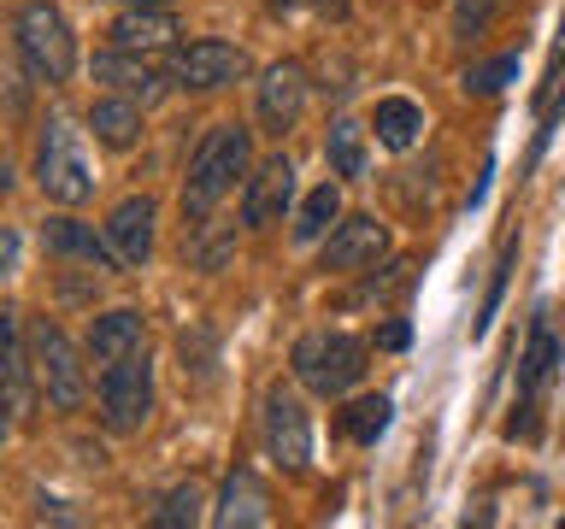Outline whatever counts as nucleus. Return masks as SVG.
<instances>
[{
	"label": "nucleus",
	"instance_id": "obj_35",
	"mask_svg": "<svg viewBox=\"0 0 565 529\" xmlns=\"http://www.w3.org/2000/svg\"><path fill=\"white\" fill-rule=\"evenodd\" d=\"M271 7H295V0H271Z\"/></svg>",
	"mask_w": 565,
	"mask_h": 529
},
{
	"label": "nucleus",
	"instance_id": "obj_15",
	"mask_svg": "<svg viewBox=\"0 0 565 529\" xmlns=\"http://www.w3.org/2000/svg\"><path fill=\"white\" fill-rule=\"evenodd\" d=\"M106 241H113V253L124 271H141V264L153 259V201L148 194H130V201L113 206V218H106Z\"/></svg>",
	"mask_w": 565,
	"mask_h": 529
},
{
	"label": "nucleus",
	"instance_id": "obj_10",
	"mask_svg": "<svg viewBox=\"0 0 565 529\" xmlns=\"http://www.w3.org/2000/svg\"><path fill=\"white\" fill-rule=\"evenodd\" d=\"M295 206V165L289 153H271L265 165L247 171V188H242V224L247 229H265V224H282V212Z\"/></svg>",
	"mask_w": 565,
	"mask_h": 529
},
{
	"label": "nucleus",
	"instance_id": "obj_31",
	"mask_svg": "<svg viewBox=\"0 0 565 529\" xmlns=\"http://www.w3.org/2000/svg\"><path fill=\"white\" fill-rule=\"evenodd\" d=\"M12 194V159H7V148H0V201Z\"/></svg>",
	"mask_w": 565,
	"mask_h": 529
},
{
	"label": "nucleus",
	"instance_id": "obj_24",
	"mask_svg": "<svg viewBox=\"0 0 565 529\" xmlns=\"http://www.w3.org/2000/svg\"><path fill=\"white\" fill-rule=\"evenodd\" d=\"M324 159L335 176H365V130L353 118H335L324 136Z\"/></svg>",
	"mask_w": 565,
	"mask_h": 529
},
{
	"label": "nucleus",
	"instance_id": "obj_20",
	"mask_svg": "<svg viewBox=\"0 0 565 529\" xmlns=\"http://www.w3.org/2000/svg\"><path fill=\"white\" fill-rule=\"evenodd\" d=\"M88 130H95V141H106V148H136L141 141V106L124 100V95H100L95 106H88Z\"/></svg>",
	"mask_w": 565,
	"mask_h": 529
},
{
	"label": "nucleus",
	"instance_id": "obj_33",
	"mask_svg": "<svg viewBox=\"0 0 565 529\" xmlns=\"http://www.w3.org/2000/svg\"><path fill=\"white\" fill-rule=\"evenodd\" d=\"M318 12H335V18H342V12H348V0H318Z\"/></svg>",
	"mask_w": 565,
	"mask_h": 529
},
{
	"label": "nucleus",
	"instance_id": "obj_6",
	"mask_svg": "<svg viewBox=\"0 0 565 529\" xmlns=\"http://www.w3.org/2000/svg\"><path fill=\"white\" fill-rule=\"evenodd\" d=\"M18 53H24V65L35 77L65 83L71 71H77V42H71L65 12L47 7V0H30V7L18 12Z\"/></svg>",
	"mask_w": 565,
	"mask_h": 529
},
{
	"label": "nucleus",
	"instance_id": "obj_25",
	"mask_svg": "<svg viewBox=\"0 0 565 529\" xmlns=\"http://www.w3.org/2000/svg\"><path fill=\"white\" fill-rule=\"evenodd\" d=\"M507 83H519V53H494V60L471 65L459 88H466V95H477V100H489V95H501Z\"/></svg>",
	"mask_w": 565,
	"mask_h": 529
},
{
	"label": "nucleus",
	"instance_id": "obj_32",
	"mask_svg": "<svg viewBox=\"0 0 565 529\" xmlns=\"http://www.w3.org/2000/svg\"><path fill=\"white\" fill-rule=\"evenodd\" d=\"M12 435V406H7V395H0V441Z\"/></svg>",
	"mask_w": 565,
	"mask_h": 529
},
{
	"label": "nucleus",
	"instance_id": "obj_3",
	"mask_svg": "<svg viewBox=\"0 0 565 529\" xmlns=\"http://www.w3.org/2000/svg\"><path fill=\"white\" fill-rule=\"evenodd\" d=\"M295 377L312 388L318 400H342L353 382L365 377V342L348 330H312L295 342Z\"/></svg>",
	"mask_w": 565,
	"mask_h": 529
},
{
	"label": "nucleus",
	"instance_id": "obj_12",
	"mask_svg": "<svg viewBox=\"0 0 565 529\" xmlns=\"http://www.w3.org/2000/svg\"><path fill=\"white\" fill-rule=\"evenodd\" d=\"M0 395H7L12 418H24L30 400L42 395V388H35V365H30V342H24L18 312L7 306V300H0Z\"/></svg>",
	"mask_w": 565,
	"mask_h": 529
},
{
	"label": "nucleus",
	"instance_id": "obj_22",
	"mask_svg": "<svg viewBox=\"0 0 565 529\" xmlns=\"http://www.w3.org/2000/svg\"><path fill=\"white\" fill-rule=\"evenodd\" d=\"M335 218H342V188L318 183L307 201H300V212H295V241H324Z\"/></svg>",
	"mask_w": 565,
	"mask_h": 529
},
{
	"label": "nucleus",
	"instance_id": "obj_27",
	"mask_svg": "<svg viewBox=\"0 0 565 529\" xmlns=\"http://www.w3.org/2000/svg\"><path fill=\"white\" fill-rule=\"evenodd\" d=\"M512 259H519V241H501V259H494V282H489V294H483V312H477V335H483L489 324H494V312H501V294H507V271H512Z\"/></svg>",
	"mask_w": 565,
	"mask_h": 529
},
{
	"label": "nucleus",
	"instance_id": "obj_23",
	"mask_svg": "<svg viewBox=\"0 0 565 529\" xmlns=\"http://www.w3.org/2000/svg\"><path fill=\"white\" fill-rule=\"evenodd\" d=\"M388 423H395V400H388V395H360V400L342 412V435L360 441V447H371V441H377Z\"/></svg>",
	"mask_w": 565,
	"mask_h": 529
},
{
	"label": "nucleus",
	"instance_id": "obj_14",
	"mask_svg": "<svg viewBox=\"0 0 565 529\" xmlns=\"http://www.w3.org/2000/svg\"><path fill=\"white\" fill-rule=\"evenodd\" d=\"M95 83H106L113 95L136 100V106H148V100L166 95L171 77L159 65H148L141 53H130V47H106V53H95Z\"/></svg>",
	"mask_w": 565,
	"mask_h": 529
},
{
	"label": "nucleus",
	"instance_id": "obj_28",
	"mask_svg": "<svg viewBox=\"0 0 565 529\" xmlns=\"http://www.w3.org/2000/svg\"><path fill=\"white\" fill-rule=\"evenodd\" d=\"M494 7H501V0H454V35L459 42H477V35L494 24Z\"/></svg>",
	"mask_w": 565,
	"mask_h": 529
},
{
	"label": "nucleus",
	"instance_id": "obj_18",
	"mask_svg": "<svg viewBox=\"0 0 565 529\" xmlns=\"http://www.w3.org/2000/svg\"><path fill=\"white\" fill-rule=\"evenodd\" d=\"M141 335H148V317L136 306H118V312H100L95 324H88V359L95 365H113L124 353L141 347Z\"/></svg>",
	"mask_w": 565,
	"mask_h": 529
},
{
	"label": "nucleus",
	"instance_id": "obj_16",
	"mask_svg": "<svg viewBox=\"0 0 565 529\" xmlns=\"http://www.w3.org/2000/svg\"><path fill=\"white\" fill-rule=\"evenodd\" d=\"M212 523L224 529H254V523H271V494L265 483L247 465H236L224 476V494H218V511H212Z\"/></svg>",
	"mask_w": 565,
	"mask_h": 529
},
{
	"label": "nucleus",
	"instance_id": "obj_19",
	"mask_svg": "<svg viewBox=\"0 0 565 529\" xmlns=\"http://www.w3.org/2000/svg\"><path fill=\"white\" fill-rule=\"evenodd\" d=\"M171 42H177V18L166 7H130L113 24V47H130V53H153Z\"/></svg>",
	"mask_w": 565,
	"mask_h": 529
},
{
	"label": "nucleus",
	"instance_id": "obj_4",
	"mask_svg": "<svg viewBox=\"0 0 565 529\" xmlns=\"http://www.w3.org/2000/svg\"><path fill=\"white\" fill-rule=\"evenodd\" d=\"M30 365H35V388L53 412H83L88 400V370H83V353L71 347V335L47 317L30 324Z\"/></svg>",
	"mask_w": 565,
	"mask_h": 529
},
{
	"label": "nucleus",
	"instance_id": "obj_34",
	"mask_svg": "<svg viewBox=\"0 0 565 529\" xmlns=\"http://www.w3.org/2000/svg\"><path fill=\"white\" fill-rule=\"evenodd\" d=\"M136 7H171V0H136Z\"/></svg>",
	"mask_w": 565,
	"mask_h": 529
},
{
	"label": "nucleus",
	"instance_id": "obj_1",
	"mask_svg": "<svg viewBox=\"0 0 565 529\" xmlns=\"http://www.w3.org/2000/svg\"><path fill=\"white\" fill-rule=\"evenodd\" d=\"M247 171H254V130H247V123H212L206 141L189 159V176H183V224H189V236L206 229V218L218 212V201L242 183Z\"/></svg>",
	"mask_w": 565,
	"mask_h": 529
},
{
	"label": "nucleus",
	"instance_id": "obj_21",
	"mask_svg": "<svg viewBox=\"0 0 565 529\" xmlns=\"http://www.w3.org/2000/svg\"><path fill=\"white\" fill-rule=\"evenodd\" d=\"M371 130H377V141L388 153H406L424 136V106L406 100V95H383L377 112H371Z\"/></svg>",
	"mask_w": 565,
	"mask_h": 529
},
{
	"label": "nucleus",
	"instance_id": "obj_2",
	"mask_svg": "<svg viewBox=\"0 0 565 529\" xmlns=\"http://www.w3.org/2000/svg\"><path fill=\"white\" fill-rule=\"evenodd\" d=\"M35 183H42V194H47V201H60V206H83L88 194H95V171H88V153H83V130L65 112H53L42 123Z\"/></svg>",
	"mask_w": 565,
	"mask_h": 529
},
{
	"label": "nucleus",
	"instance_id": "obj_17",
	"mask_svg": "<svg viewBox=\"0 0 565 529\" xmlns=\"http://www.w3.org/2000/svg\"><path fill=\"white\" fill-rule=\"evenodd\" d=\"M42 241L53 247V253H71V259H88L95 271H124L113 241H106V229L95 236V224H77V218H47L42 224Z\"/></svg>",
	"mask_w": 565,
	"mask_h": 529
},
{
	"label": "nucleus",
	"instance_id": "obj_30",
	"mask_svg": "<svg viewBox=\"0 0 565 529\" xmlns=\"http://www.w3.org/2000/svg\"><path fill=\"white\" fill-rule=\"evenodd\" d=\"M12 264H18V236H12V229H0V277H7Z\"/></svg>",
	"mask_w": 565,
	"mask_h": 529
},
{
	"label": "nucleus",
	"instance_id": "obj_29",
	"mask_svg": "<svg viewBox=\"0 0 565 529\" xmlns=\"http://www.w3.org/2000/svg\"><path fill=\"white\" fill-rule=\"evenodd\" d=\"M406 342H413V330H406V317H388V324H377V347L401 353Z\"/></svg>",
	"mask_w": 565,
	"mask_h": 529
},
{
	"label": "nucleus",
	"instance_id": "obj_13",
	"mask_svg": "<svg viewBox=\"0 0 565 529\" xmlns=\"http://www.w3.org/2000/svg\"><path fill=\"white\" fill-rule=\"evenodd\" d=\"M300 112H307V71L295 60H277L271 71L259 77V123L271 136H289Z\"/></svg>",
	"mask_w": 565,
	"mask_h": 529
},
{
	"label": "nucleus",
	"instance_id": "obj_9",
	"mask_svg": "<svg viewBox=\"0 0 565 529\" xmlns=\"http://www.w3.org/2000/svg\"><path fill=\"white\" fill-rule=\"evenodd\" d=\"M554 365H559L554 324L536 317V324H530V347L519 359V406H512V418H507V435H530V430H536V418H530V412H536V400H542L547 377H554Z\"/></svg>",
	"mask_w": 565,
	"mask_h": 529
},
{
	"label": "nucleus",
	"instance_id": "obj_7",
	"mask_svg": "<svg viewBox=\"0 0 565 529\" xmlns=\"http://www.w3.org/2000/svg\"><path fill=\"white\" fill-rule=\"evenodd\" d=\"M265 453L282 471H307L312 465V418L289 388H265Z\"/></svg>",
	"mask_w": 565,
	"mask_h": 529
},
{
	"label": "nucleus",
	"instance_id": "obj_8",
	"mask_svg": "<svg viewBox=\"0 0 565 529\" xmlns=\"http://www.w3.org/2000/svg\"><path fill=\"white\" fill-rule=\"evenodd\" d=\"M242 77H247V53L230 42H189L171 60V83L189 88V95H212V88H230Z\"/></svg>",
	"mask_w": 565,
	"mask_h": 529
},
{
	"label": "nucleus",
	"instance_id": "obj_11",
	"mask_svg": "<svg viewBox=\"0 0 565 529\" xmlns=\"http://www.w3.org/2000/svg\"><path fill=\"white\" fill-rule=\"evenodd\" d=\"M383 253H388V224L360 212V218H335L318 264H324V271H365V264H377Z\"/></svg>",
	"mask_w": 565,
	"mask_h": 529
},
{
	"label": "nucleus",
	"instance_id": "obj_5",
	"mask_svg": "<svg viewBox=\"0 0 565 529\" xmlns=\"http://www.w3.org/2000/svg\"><path fill=\"white\" fill-rule=\"evenodd\" d=\"M95 400H100V423L113 435H136L141 423H148L153 412V365H148V353H124V359H113L100 370V388H95Z\"/></svg>",
	"mask_w": 565,
	"mask_h": 529
},
{
	"label": "nucleus",
	"instance_id": "obj_26",
	"mask_svg": "<svg viewBox=\"0 0 565 529\" xmlns=\"http://www.w3.org/2000/svg\"><path fill=\"white\" fill-rule=\"evenodd\" d=\"M201 506H206V494L194 488V483H177L166 500H159V511H153V523L159 529H183V523H201Z\"/></svg>",
	"mask_w": 565,
	"mask_h": 529
}]
</instances>
